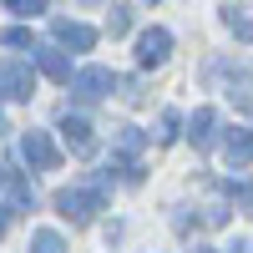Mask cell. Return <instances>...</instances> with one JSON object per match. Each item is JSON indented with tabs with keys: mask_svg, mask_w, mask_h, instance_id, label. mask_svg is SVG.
<instances>
[{
	"mask_svg": "<svg viewBox=\"0 0 253 253\" xmlns=\"http://www.w3.org/2000/svg\"><path fill=\"white\" fill-rule=\"evenodd\" d=\"M5 10H10V15H26V20H31V15H41V10H46V0H5Z\"/></svg>",
	"mask_w": 253,
	"mask_h": 253,
	"instance_id": "15",
	"label": "cell"
},
{
	"mask_svg": "<svg viewBox=\"0 0 253 253\" xmlns=\"http://www.w3.org/2000/svg\"><path fill=\"white\" fill-rule=\"evenodd\" d=\"M126 26H132V10L117 5V10H112V20H107V31H112V36H126Z\"/></svg>",
	"mask_w": 253,
	"mask_h": 253,
	"instance_id": "16",
	"label": "cell"
},
{
	"mask_svg": "<svg viewBox=\"0 0 253 253\" xmlns=\"http://www.w3.org/2000/svg\"><path fill=\"white\" fill-rule=\"evenodd\" d=\"M10 213H15V208H0V233H5V223H10Z\"/></svg>",
	"mask_w": 253,
	"mask_h": 253,
	"instance_id": "18",
	"label": "cell"
},
{
	"mask_svg": "<svg viewBox=\"0 0 253 253\" xmlns=\"http://www.w3.org/2000/svg\"><path fill=\"white\" fill-rule=\"evenodd\" d=\"M36 66L46 71L51 81H71V61H66V51H56V46H41L36 51Z\"/></svg>",
	"mask_w": 253,
	"mask_h": 253,
	"instance_id": "10",
	"label": "cell"
},
{
	"mask_svg": "<svg viewBox=\"0 0 253 253\" xmlns=\"http://www.w3.org/2000/svg\"><path fill=\"white\" fill-rule=\"evenodd\" d=\"M101 203H107L101 182H96V187H66V193H56L61 218H71V223H91V218L101 213Z\"/></svg>",
	"mask_w": 253,
	"mask_h": 253,
	"instance_id": "1",
	"label": "cell"
},
{
	"mask_svg": "<svg viewBox=\"0 0 253 253\" xmlns=\"http://www.w3.org/2000/svg\"><path fill=\"white\" fill-rule=\"evenodd\" d=\"M86 5H96V0H86Z\"/></svg>",
	"mask_w": 253,
	"mask_h": 253,
	"instance_id": "21",
	"label": "cell"
},
{
	"mask_svg": "<svg viewBox=\"0 0 253 253\" xmlns=\"http://www.w3.org/2000/svg\"><path fill=\"white\" fill-rule=\"evenodd\" d=\"M20 157H26L36 172H56V167H61V152L51 147V137H46V132H36V126L20 137Z\"/></svg>",
	"mask_w": 253,
	"mask_h": 253,
	"instance_id": "2",
	"label": "cell"
},
{
	"mask_svg": "<svg viewBox=\"0 0 253 253\" xmlns=\"http://www.w3.org/2000/svg\"><path fill=\"white\" fill-rule=\"evenodd\" d=\"M223 157H228V167H248L253 162V132H248V126H228Z\"/></svg>",
	"mask_w": 253,
	"mask_h": 253,
	"instance_id": "8",
	"label": "cell"
},
{
	"mask_svg": "<svg viewBox=\"0 0 253 253\" xmlns=\"http://www.w3.org/2000/svg\"><path fill=\"white\" fill-rule=\"evenodd\" d=\"M177 126H182L177 112H162V117H157V142H172V137H177Z\"/></svg>",
	"mask_w": 253,
	"mask_h": 253,
	"instance_id": "14",
	"label": "cell"
},
{
	"mask_svg": "<svg viewBox=\"0 0 253 253\" xmlns=\"http://www.w3.org/2000/svg\"><path fill=\"white\" fill-rule=\"evenodd\" d=\"M61 137H66V147L76 157H91L96 152V137H91V122L86 117H61Z\"/></svg>",
	"mask_w": 253,
	"mask_h": 253,
	"instance_id": "7",
	"label": "cell"
},
{
	"mask_svg": "<svg viewBox=\"0 0 253 253\" xmlns=\"http://www.w3.org/2000/svg\"><path fill=\"white\" fill-rule=\"evenodd\" d=\"M51 31H56L61 46H71V51H91V46H96V31H91V26H81V20L56 15V20H51Z\"/></svg>",
	"mask_w": 253,
	"mask_h": 253,
	"instance_id": "6",
	"label": "cell"
},
{
	"mask_svg": "<svg viewBox=\"0 0 253 253\" xmlns=\"http://www.w3.org/2000/svg\"><path fill=\"white\" fill-rule=\"evenodd\" d=\"M193 253H213V248H193Z\"/></svg>",
	"mask_w": 253,
	"mask_h": 253,
	"instance_id": "19",
	"label": "cell"
},
{
	"mask_svg": "<svg viewBox=\"0 0 253 253\" xmlns=\"http://www.w3.org/2000/svg\"><path fill=\"white\" fill-rule=\"evenodd\" d=\"M0 41H5V46H15V51H26V46H31V31H20V26H15V31H5Z\"/></svg>",
	"mask_w": 253,
	"mask_h": 253,
	"instance_id": "17",
	"label": "cell"
},
{
	"mask_svg": "<svg viewBox=\"0 0 253 253\" xmlns=\"http://www.w3.org/2000/svg\"><path fill=\"white\" fill-rule=\"evenodd\" d=\"M5 182H10V193H15V203H20V208H26V203H36V187L20 177V172H5Z\"/></svg>",
	"mask_w": 253,
	"mask_h": 253,
	"instance_id": "13",
	"label": "cell"
},
{
	"mask_svg": "<svg viewBox=\"0 0 253 253\" xmlns=\"http://www.w3.org/2000/svg\"><path fill=\"white\" fill-rule=\"evenodd\" d=\"M213 126H218V112L213 107H198L193 117H187V137H193V147H213Z\"/></svg>",
	"mask_w": 253,
	"mask_h": 253,
	"instance_id": "9",
	"label": "cell"
},
{
	"mask_svg": "<svg viewBox=\"0 0 253 253\" xmlns=\"http://www.w3.org/2000/svg\"><path fill=\"white\" fill-rule=\"evenodd\" d=\"M0 91H5L10 101H31L36 76H31V66H26V61H5V66H0Z\"/></svg>",
	"mask_w": 253,
	"mask_h": 253,
	"instance_id": "4",
	"label": "cell"
},
{
	"mask_svg": "<svg viewBox=\"0 0 253 253\" xmlns=\"http://www.w3.org/2000/svg\"><path fill=\"white\" fill-rule=\"evenodd\" d=\"M26 253H66V243H61V233H56V228H36Z\"/></svg>",
	"mask_w": 253,
	"mask_h": 253,
	"instance_id": "11",
	"label": "cell"
},
{
	"mask_svg": "<svg viewBox=\"0 0 253 253\" xmlns=\"http://www.w3.org/2000/svg\"><path fill=\"white\" fill-rule=\"evenodd\" d=\"M167 56H172V36H167L162 26H152V31L137 36V61H142V66H162Z\"/></svg>",
	"mask_w": 253,
	"mask_h": 253,
	"instance_id": "5",
	"label": "cell"
},
{
	"mask_svg": "<svg viewBox=\"0 0 253 253\" xmlns=\"http://www.w3.org/2000/svg\"><path fill=\"white\" fill-rule=\"evenodd\" d=\"M112 86H117V76H112L107 66H86V71H76V76H71V91H76L81 101H101Z\"/></svg>",
	"mask_w": 253,
	"mask_h": 253,
	"instance_id": "3",
	"label": "cell"
},
{
	"mask_svg": "<svg viewBox=\"0 0 253 253\" xmlns=\"http://www.w3.org/2000/svg\"><path fill=\"white\" fill-rule=\"evenodd\" d=\"M0 177H5V167H0Z\"/></svg>",
	"mask_w": 253,
	"mask_h": 253,
	"instance_id": "20",
	"label": "cell"
},
{
	"mask_svg": "<svg viewBox=\"0 0 253 253\" xmlns=\"http://www.w3.org/2000/svg\"><path fill=\"white\" fill-rule=\"evenodd\" d=\"M223 20H228V31H233V36H238V41H248V46H253V20H248V15H243V10H238V5H233V10H228V15H223Z\"/></svg>",
	"mask_w": 253,
	"mask_h": 253,
	"instance_id": "12",
	"label": "cell"
}]
</instances>
